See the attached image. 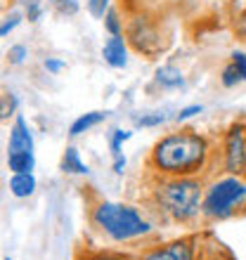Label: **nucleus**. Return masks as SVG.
Listing matches in <instances>:
<instances>
[{
  "label": "nucleus",
  "mask_w": 246,
  "mask_h": 260,
  "mask_svg": "<svg viewBox=\"0 0 246 260\" xmlns=\"http://www.w3.org/2000/svg\"><path fill=\"white\" fill-rule=\"evenodd\" d=\"M128 50H126V41H123V36H111L109 41L104 43L102 48V57L104 62L109 64L114 69H123L126 62H128Z\"/></svg>",
  "instance_id": "1a4fd4ad"
},
{
  "label": "nucleus",
  "mask_w": 246,
  "mask_h": 260,
  "mask_svg": "<svg viewBox=\"0 0 246 260\" xmlns=\"http://www.w3.org/2000/svg\"><path fill=\"white\" fill-rule=\"evenodd\" d=\"M164 123V114H154V116H142L137 118V125H144V128H151V125Z\"/></svg>",
  "instance_id": "b1692460"
},
{
  "label": "nucleus",
  "mask_w": 246,
  "mask_h": 260,
  "mask_svg": "<svg viewBox=\"0 0 246 260\" xmlns=\"http://www.w3.org/2000/svg\"><path fill=\"white\" fill-rule=\"evenodd\" d=\"M59 168L64 173H78V175H83V173H88V166L81 161V156H78V151H76V147H67V151H64V156H62V164Z\"/></svg>",
  "instance_id": "f8f14e48"
},
{
  "label": "nucleus",
  "mask_w": 246,
  "mask_h": 260,
  "mask_svg": "<svg viewBox=\"0 0 246 260\" xmlns=\"http://www.w3.org/2000/svg\"><path fill=\"white\" fill-rule=\"evenodd\" d=\"M5 260H10V258H5Z\"/></svg>",
  "instance_id": "7c9ffc66"
},
{
  "label": "nucleus",
  "mask_w": 246,
  "mask_h": 260,
  "mask_svg": "<svg viewBox=\"0 0 246 260\" xmlns=\"http://www.w3.org/2000/svg\"><path fill=\"white\" fill-rule=\"evenodd\" d=\"M194 114H201V107H199V104H192V107H184V109H180L178 121H187V118H192Z\"/></svg>",
  "instance_id": "a878e982"
},
{
  "label": "nucleus",
  "mask_w": 246,
  "mask_h": 260,
  "mask_svg": "<svg viewBox=\"0 0 246 260\" xmlns=\"http://www.w3.org/2000/svg\"><path fill=\"white\" fill-rule=\"evenodd\" d=\"M194 255H197V237H182L144 251L140 260H194Z\"/></svg>",
  "instance_id": "423d86ee"
},
{
  "label": "nucleus",
  "mask_w": 246,
  "mask_h": 260,
  "mask_svg": "<svg viewBox=\"0 0 246 260\" xmlns=\"http://www.w3.org/2000/svg\"><path fill=\"white\" fill-rule=\"evenodd\" d=\"M36 189V178L34 173H14L12 180H10V192L17 199H26L31 197Z\"/></svg>",
  "instance_id": "9d476101"
},
{
  "label": "nucleus",
  "mask_w": 246,
  "mask_h": 260,
  "mask_svg": "<svg viewBox=\"0 0 246 260\" xmlns=\"http://www.w3.org/2000/svg\"><path fill=\"white\" fill-rule=\"evenodd\" d=\"M59 14H76L78 12V0H50Z\"/></svg>",
  "instance_id": "a211bd4d"
},
{
  "label": "nucleus",
  "mask_w": 246,
  "mask_h": 260,
  "mask_svg": "<svg viewBox=\"0 0 246 260\" xmlns=\"http://www.w3.org/2000/svg\"><path fill=\"white\" fill-rule=\"evenodd\" d=\"M157 201L166 215H171L178 222H190L201 211L204 187L194 175L161 180L157 185Z\"/></svg>",
  "instance_id": "f03ea898"
},
{
  "label": "nucleus",
  "mask_w": 246,
  "mask_h": 260,
  "mask_svg": "<svg viewBox=\"0 0 246 260\" xmlns=\"http://www.w3.org/2000/svg\"><path fill=\"white\" fill-rule=\"evenodd\" d=\"M241 34H246V14L241 17Z\"/></svg>",
  "instance_id": "c756f323"
},
{
  "label": "nucleus",
  "mask_w": 246,
  "mask_h": 260,
  "mask_svg": "<svg viewBox=\"0 0 246 260\" xmlns=\"http://www.w3.org/2000/svg\"><path fill=\"white\" fill-rule=\"evenodd\" d=\"M17 97L12 95V92H3L0 95V118H10L17 111Z\"/></svg>",
  "instance_id": "2eb2a0df"
},
{
  "label": "nucleus",
  "mask_w": 246,
  "mask_h": 260,
  "mask_svg": "<svg viewBox=\"0 0 246 260\" xmlns=\"http://www.w3.org/2000/svg\"><path fill=\"white\" fill-rule=\"evenodd\" d=\"M19 21H21V14L19 12L10 14V17H7V21H3V24H0V36H7L10 31H14V28L19 26Z\"/></svg>",
  "instance_id": "4be33fe9"
},
{
  "label": "nucleus",
  "mask_w": 246,
  "mask_h": 260,
  "mask_svg": "<svg viewBox=\"0 0 246 260\" xmlns=\"http://www.w3.org/2000/svg\"><path fill=\"white\" fill-rule=\"evenodd\" d=\"M130 41H133V45H135L140 52H144V55H154L159 50L157 31H154L144 19L133 24V28H130Z\"/></svg>",
  "instance_id": "0eeeda50"
},
{
  "label": "nucleus",
  "mask_w": 246,
  "mask_h": 260,
  "mask_svg": "<svg viewBox=\"0 0 246 260\" xmlns=\"http://www.w3.org/2000/svg\"><path fill=\"white\" fill-rule=\"evenodd\" d=\"M232 62H234V67L239 69L241 78L246 81V55H244V52H234V55H232Z\"/></svg>",
  "instance_id": "393cba45"
},
{
  "label": "nucleus",
  "mask_w": 246,
  "mask_h": 260,
  "mask_svg": "<svg viewBox=\"0 0 246 260\" xmlns=\"http://www.w3.org/2000/svg\"><path fill=\"white\" fill-rule=\"evenodd\" d=\"M62 67H64V62H57V59H48V62H45V69H48V71H59Z\"/></svg>",
  "instance_id": "cd10ccee"
},
{
  "label": "nucleus",
  "mask_w": 246,
  "mask_h": 260,
  "mask_svg": "<svg viewBox=\"0 0 246 260\" xmlns=\"http://www.w3.org/2000/svg\"><path fill=\"white\" fill-rule=\"evenodd\" d=\"M43 14V3L41 0H26V17L28 21H38Z\"/></svg>",
  "instance_id": "412c9836"
},
{
  "label": "nucleus",
  "mask_w": 246,
  "mask_h": 260,
  "mask_svg": "<svg viewBox=\"0 0 246 260\" xmlns=\"http://www.w3.org/2000/svg\"><path fill=\"white\" fill-rule=\"evenodd\" d=\"M123 168H126V158L118 156L116 161H114V171H116V173H123Z\"/></svg>",
  "instance_id": "c85d7f7f"
},
{
  "label": "nucleus",
  "mask_w": 246,
  "mask_h": 260,
  "mask_svg": "<svg viewBox=\"0 0 246 260\" xmlns=\"http://www.w3.org/2000/svg\"><path fill=\"white\" fill-rule=\"evenodd\" d=\"M7 154H34V137L28 130L24 116L14 118V125L10 130V151Z\"/></svg>",
  "instance_id": "6e6552de"
},
{
  "label": "nucleus",
  "mask_w": 246,
  "mask_h": 260,
  "mask_svg": "<svg viewBox=\"0 0 246 260\" xmlns=\"http://www.w3.org/2000/svg\"><path fill=\"white\" fill-rule=\"evenodd\" d=\"M107 7H109V0H88V12L93 14L95 19H104Z\"/></svg>",
  "instance_id": "6ab92c4d"
},
{
  "label": "nucleus",
  "mask_w": 246,
  "mask_h": 260,
  "mask_svg": "<svg viewBox=\"0 0 246 260\" xmlns=\"http://www.w3.org/2000/svg\"><path fill=\"white\" fill-rule=\"evenodd\" d=\"M104 26H107V31H109L111 36H121L123 26H121V21H118L116 10H107V14H104Z\"/></svg>",
  "instance_id": "f3484780"
},
{
  "label": "nucleus",
  "mask_w": 246,
  "mask_h": 260,
  "mask_svg": "<svg viewBox=\"0 0 246 260\" xmlns=\"http://www.w3.org/2000/svg\"><path fill=\"white\" fill-rule=\"evenodd\" d=\"M130 135L133 133H128V130H114V137H111V151H114V156H121V144L126 142V140H130Z\"/></svg>",
  "instance_id": "aec40b11"
},
{
  "label": "nucleus",
  "mask_w": 246,
  "mask_h": 260,
  "mask_svg": "<svg viewBox=\"0 0 246 260\" xmlns=\"http://www.w3.org/2000/svg\"><path fill=\"white\" fill-rule=\"evenodd\" d=\"M7 166L12 173H31L36 168L34 154H7Z\"/></svg>",
  "instance_id": "ddd939ff"
},
{
  "label": "nucleus",
  "mask_w": 246,
  "mask_h": 260,
  "mask_svg": "<svg viewBox=\"0 0 246 260\" xmlns=\"http://www.w3.org/2000/svg\"><path fill=\"white\" fill-rule=\"evenodd\" d=\"M93 220L114 241L140 239V237H147L151 232V225L133 206L111 204V201H104V204L97 206L95 213H93Z\"/></svg>",
  "instance_id": "7ed1b4c3"
},
{
  "label": "nucleus",
  "mask_w": 246,
  "mask_h": 260,
  "mask_svg": "<svg viewBox=\"0 0 246 260\" xmlns=\"http://www.w3.org/2000/svg\"><path fill=\"white\" fill-rule=\"evenodd\" d=\"M223 164L230 175H246V123H234L225 133Z\"/></svg>",
  "instance_id": "39448f33"
},
{
  "label": "nucleus",
  "mask_w": 246,
  "mask_h": 260,
  "mask_svg": "<svg viewBox=\"0 0 246 260\" xmlns=\"http://www.w3.org/2000/svg\"><path fill=\"white\" fill-rule=\"evenodd\" d=\"M246 204V180L241 175H225L216 180L201 201V213L206 218L223 220L237 213Z\"/></svg>",
  "instance_id": "20e7f679"
},
{
  "label": "nucleus",
  "mask_w": 246,
  "mask_h": 260,
  "mask_svg": "<svg viewBox=\"0 0 246 260\" xmlns=\"http://www.w3.org/2000/svg\"><path fill=\"white\" fill-rule=\"evenodd\" d=\"M208 142L194 130L171 133L159 140L151 151V166L168 178H192L206 166Z\"/></svg>",
  "instance_id": "f257e3e1"
},
{
  "label": "nucleus",
  "mask_w": 246,
  "mask_h": 260,
  "mask_svg": "<svg viewBox=\"0 0 246 260\" xmlns=\"http://www.w3.org/2000/svg\"><path fill=\"white\" fill-rule=\"evenodd\" d=\"M157 81L164 85V88H180L184 83L182 74H180V69L175 67H161L157 71Z\"/></svg>",
  "instance_id": "4468645a"
},
{
  "label": "nucleus",
  "mask_w": 246,
  "mask_h": 260,
  "mask_svg": "<svg viewBox=\"0 0 246 260\" xmlns=\"http://www.w3.org/2000/svg\"><path fill=\"white\" fill-rule=\"evenodd\" d=\"M7 59L12 64H21L26 59V48L24 45H12V48L7 50Z\"/></svg>",
  "instance_id": "5701e85b"
},
{
  "label": "nucleus",
  "mask_w": 246,
  "mask_h": 260,
  "mask_svg": "<svg viewBox=\"0 0 246 260\" xmlns=\"http://www.w3.org/2000/svg\"><path fill=\"white\" fill-rule=\"evenodd\" d=\"M239 81H244L239 74V69L234 67V62H230L223 69V85H225V88H232V85H237Z\"/></svg>",
  "instance_id": "dca6fc26"
},
{
  "label": "nucleus",
  "mask_w": 246,
  "mask_h": 260,
  "mask_svg": "<svg viewBox=\"0 0 246 260\" xmlns=\"http://www.w3.org/2000/svg\"><path fill=\"white\" fill-rule=\"evenodd\" d=\"M85 260H128V258H121V255H111V253H100V255H90Z\"/></svg>",
  "instance_id": "bb28decb"
},
{
  "label": "nucleus",
  "mask_w": 246,
  "mask_h": 260,
  "mask_svg": "<svg viewBox=\"0 0 246 260\" xmlns=\"http://www.w3.org/2000/svg\"><path fill=\"white\" fill-rule=\"evenodd\" d=\"M104 118H107V114H102V111H90V114H83V116H78L74 123H71L69 135L78 137L81 133H85V130H90V128H95L97 123H102Z\"/></svg>",
  "instance_id": "9b49d317"
}]
</instances>
